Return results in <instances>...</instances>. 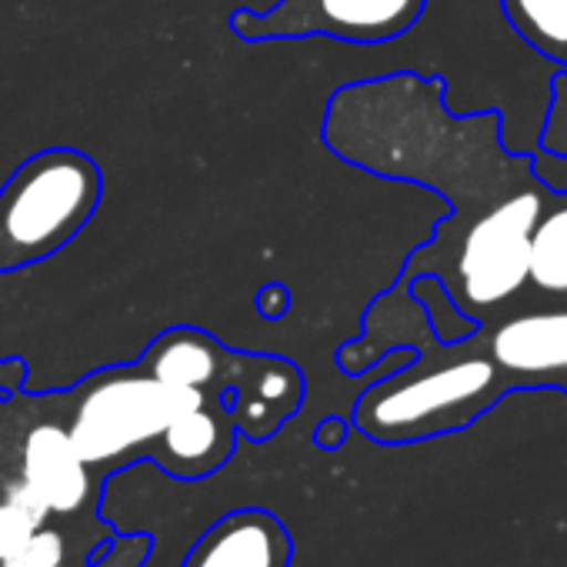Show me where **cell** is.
<instances>
[{"label":"cell","instance_id":"cell-1","mask_svg":"<svg viewBox=\"0 0 567 567\" xmlns=\"http://www.w3.org/2000/svg\"><path fill=\"white\" fill-rule=\"evenodd\" d=\"M321 141L358 171L447 200V217L391 288L408 291L417 277H437L477 324L527 298L530 234L550 187L537 177L534 154L504 144L501 111L457 114L441 78L394 71L338 87Z\"/></svg>","mask_w":567,"mask_h":567},{"label":"cell","instance_id":"cell-2","mask_svg":"<svg viewBox=\"0 0 567 567\" xmlns=\"http://www.w3.org/2000/svg\"><path fill=\"white\" fill-rule=\"evenodd\" d=\"M101 167L71 147L28 157L0 187V274L71 244L101 204Z\"/></svg>","mask_w":567,"mask_h":567},{"label":"cell","instance_id":"cell-3","mask_svg":"<svg viewBox=\"0 0 567 567\" xmlns=\"http://www.w3.org/2000/svg\"><path fill=\"white\" fill-rule=\"evenodd\" d=\"M210 404H227L237 417L240 391L167 384L144 364L117 368L84 391L71 421V437L87 464H107L134 451L154 454L157 441L177 417Z\"/></svg>","mask_w":567,"mask_h":567},{"label":"cell","instance_id":"cell-4","mask_svg":"<svg viewBox=\"0 0 567 567\" xmlns=\"http://www.w3.org/2000/svg\"><path fill=\"white\" fill-rule=\"evenodd\" d=\"M427 0H291L267 11H234L230 31L240 41L334 38L344 44H388L417 28Z\"/></svg>","mask_w":567,"mask_h":567},{"label":"cell","instance_id":"cell-5","mask_svg":"<svg viewBox=\"0 0 567 567\" xmlns=\"http://www.w3.org/2000/svg\"><path fill=\"white\" fill-rule=\"evenodd\" d=\"M471 341L494 364L511 391L567 394V305L520 301L511 311L477 324Z\"/></svg>","mask_w":567,"mask_h":567},{"label":"cell","instance_id":"cell-6","mask_svg":"<svg viewBox=\"0 0 567 567\" xmlns=\"http://www.w3.org/2000/svg\"><path fill=\"white\" fill-rule=\"evenodd\" d=\"M291 534L270 511L247 507L220 517L187 554L184 567H291Z\"/></svg>","mask_w":567,"mask_h":567},{"label":"cell","instance_id":"cell-7","mask_svg":"<svg viewBox=\"0 0 567 567\" xmlns=\"http://www.w3.org/2000/svg\"><path fill=\"white\" fill-rule=\"evenodd\" d=\"M237 417L227 404H210L177 417L154 447L157 464L177 477H204L217 471L237 444Z\"/></svg>","mask_w":567,"mask_h":567},{"label":"cell","instance_id":"cell-8","mask_svg":"<svg viewBox=\"0 0 567 567\" xmlns=\"http://www.w3.org/2000/svg\"><path fill=\"white\" fill-rule=\"evenodd\" d=\"M71 431L61 424H41L24 441V477L44 494L51 511L71 514L91 497V474Z\"/></svg>","mask_w":567,"mask_h":567},{"label":"cell","instance_id":"cell-9","mask_svg":"<svg viewBox=\"0 0 567 567\" xmlns=\"http://www.w3.org/2000/svg\"><path fill=\"white\" fill-rule=\"evenodd\" d=\"M524 301L567 305V190H550L534 224Z\"/></svg>","mask_w":567,"mask_h":567},{"label":"cell","instance_id":"cell-10","mask_svg":"<svg viewBox=\"0 0 567 567\" xmlns=\"http://www.w3.org/2000/svg\"><path fill=\"white\" fill-rule=\"evenodd\" d=\"M537 147L567 157V71L564 68L557 74H550V97H547Z\"/></svg>","mask_w":567,"mask_h":567},{"label":"cell","instance_id":"cell-11","mask_svg":"<svg viewBox=\"0 0 567 567\" xmlns=\"http://www.w3.org/2000/svg\"><path fill=\"white\" fill-rule=\"evenodd\" d=\"M64 564V534L54 527H41L18 554H11L0 567H61Z\"/></svg>","mask_w":567,"mask_h":567},{"label":"cell","instance_id":"cell-12","mask_svg":"<svg viewBox=\"0 0 567 567\" xmlns=\"http://www.w3.org/2000/svg\"><path fill=\"white\" fill-rule=\"evenodd\" d=\"M38 530L41 524L24 507H18L14 501H0V564L18 554Z\"/></svg>","mask_w":567,"mask_h":567},{"label":"cell","instance_id":"cell-13","mask_svg":"<svg viewBox=\"0 0 567 567\" xmlns=\"http://www.w3.org/2000/svg\"><path fill=\"white\" fill-rule=\"evenodd\" d=\"M8 501H14L18 507H24L41 527H44V520H48V514H51V504L44 501V494L28 481V477H21V481H14V484H8Z\"/></svg>","mask_w":567,"mask_h":567},{"label":"cell","instance_id":"cell-14","mask_svg":"<svg viewBox=\"0 0 567 567\" xmlns=\"http://www.w3.org/2000/svg\"><path fill=\"white\" fill-rule=\"evenodd\" d=\"M288 308H291V298H288V288H280V284H270V288H264L260 298H257V311L264 318H270V321L284 318V315H288Z\"/></svg>","mask_w":567,"mask_h":567},{"label":"cell","instance_id":"cell-15","mask_svg":"<svg viewBox=\"0 0 567 567\" xmlns=\"http://www.w3.org/2000/svg\"><path fill=\"white\" fill-rule=\"evenodd\" d=\"M318 444L324 447V451H334V447H341L344 444V437H348V421H341V417H328L321 427H318Z\"/></svg>","mask_w":567,"mask_h":567},{"label":"cell","instance_id":"cell-16","mask_svg":"<svg viewBox=\"0 0 567 567\" xmlns=\"http://www.w3.org/2000/svg\"><path fill=\"white\" fill-rule=\"evenodd\" d=\"M274 4H291V0H274Z\"/></svg>","mask_w":567,"mask_h":567}]
</instances>
